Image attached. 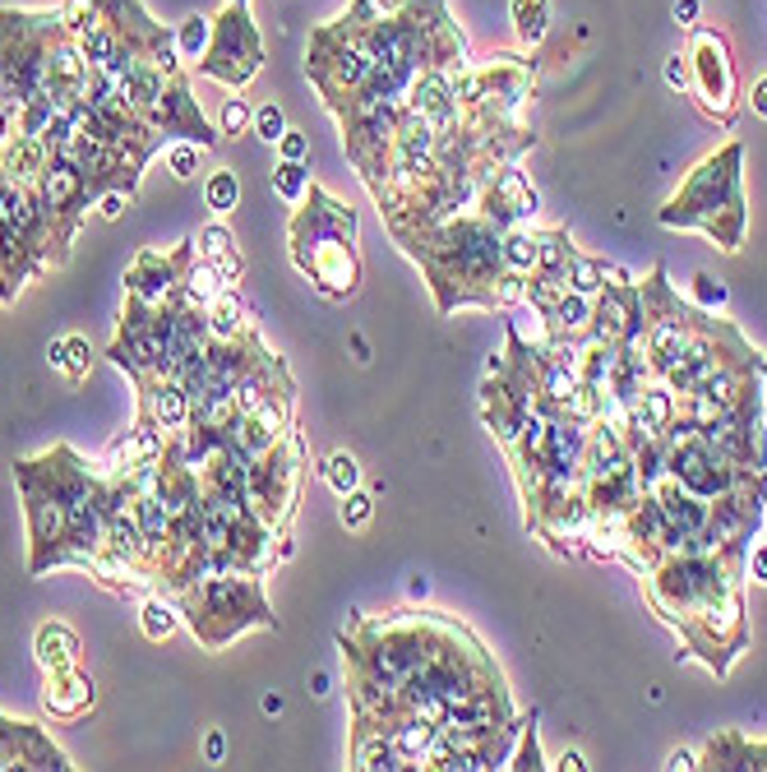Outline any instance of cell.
<instances>
[{
    "label": "cell",
    "mask_w": 767,
    "mask_h": 772,
    "mask_svg": "<svg viewBox=\"0 0 767 772\" xmlns=\"http://www.w3.org/2000/svg\"><path fill=\"white\" fill-rule=\"evenodd\" d=\"M47 361H51V371H61L65 379H84L88 375V365H93V347L88 338H79V334H65V338H51L47 347Z\"/></svg>",
    "instance_id": "7402d4cb"
},
{
    "label": "cell",
    "mask_w": 767,
    "mask_h": 772,
    "mask_svg": "<svg viewBox=\"0 0 767 772\" xmlns=\"http://www.w3.org/2000/svg\"><path fill=\"white\" fill-rule=\"evenodd\" d=\"M176 625H181V606L171 602V596H148L144 611H140V629H144V639L153 643H163L176 634Z\"/></svg>",
    "instance_id": "d4e9b609"
},
{
    "label": "cell",
    "mask_w": 767,
    "mask_h": 772,
    "mask_svg": "<svg viewBox=\"0 0 767 772\" xmlns=\"http://www.w3.org/2000/svg\"><path fill=\"white\" fill-rule=\"evenodd\" d=\"M744 148L726 144L712 158H703L690 181H684L661 208L666 227L680 231H703L707 241H717L726 255H735L744 245V227H750V208H744Z\"/></svg>",
    "instance_id": "3957f363"
},
{
    "label": "cell",
    "mask_w": 767,
    "mask_h": 772,
    "mask_svg": "<svg viewBox=\"0 0 767 772\" xmlns=\"http://www.w3.org/2000/svg\"><path fill=\"white\" fill-rule=\"evenodd\" d=\"M694 19H698V0H675V24L694 28Z\"/></svg>",
    "instance_id": "ee69618b"
},
{
    "label": "cell",
    "mask_w": 767,
    "mask_h": 772,
    "mask_svg": "<svg viewBox=\"0 0 767 772\" xmlns=\"http://www.w3.org/2000/svg\"><path fill=\"white\" fill-rule=\"evenodd\" d=\"M694 301L703 305V311H721V305H726V287L712 274H698L694 278Z\"/></svg>",
    "instance_id": "8d00e7d4"
},
{
    "label": "cell",
    "mask_w": 767,
    "mask_h": 772,
    "mask_svg": "<svg viewBox=\"0 0 767 772\" xmlns=\"http://www.w3.org/2000/svg\"><path fill=\"white\" fill-rule=\"evenodd\" d=\"M684 61H690V93H694V102L712 116L721 130H731L735 116H740V84H735V56H731L726 33L694 28Z\"/></svg>",
    "instance_id": "ba28073f"
},
{
    "label": "cell",
    "mask_w": 767,
    "mask_h": 772,
    "mask_svg": "<svg viewBox=\"0 0 767 772\" xmlns=\"http://www.w3.org/2000/svg\"><path fill=\"white\" fill-rule=\"evenodd\" d=\"M508 768H546L541 745H537V712L523 722V745H518V755H508Z\"/></svg>",
    "instance_id": "e575fe53"
},
{
    "label": "cell",
    "mask_w": 767,
    "mask_h": 772,
    "mask_svg": "<svg viewBox=\"0 0 767 772\" xmlns=\"http://www.w3.org/2000/svg\"><path fill=\"white\" fill-rule=\"evenodd\" d=\"M435 731L440 726H430L421 717H398V722H393L388 726V745H393V755H398V763L403 768H421L430 740H435Z\"/></svg>",
    "instance_id": "d6986e66"
},
{
    "label": "cell",
    "mask_w": 767,
    "mask_h": 772,
    "mask_svg": "<svg viewBox=\"0 0 767 772\" xmlns=\"http://www.w3.org/2000/svg\"><path fill=\"white\" fill-rule=\"evenodd\" d=\"M254 134H260L264 144H278L283 134H287V116L278 102H264L260 111H254Z\"/></svg>",
    "instance_id": "d6a6232c"
},
{
    "label": "cell",
    "mask_w": 767,
    "mask_h": 772,
    "mask_svg": "<svg viewBox=\"0 0 767 772\" xmlns=\"http://www.w3.org/2000/svg\"><path fill=\"white\" fill-rule=\"evenodd\" d=\"M51 158V148L43 140H33V134H10L5 144H0V177H10V181H37V171L47 167Z\"/></svg>",
    "instance_id": "ac0fdd59"
},
{
    "label": "cell",
    "mask_w": 767,
    "mask_h": 772,
    "mask_svg": "<svg viewBox=\"0 0 767 772\" xmlns=\"http://www.w3.org/2000/svg\"><path fill=\"white\" fill-rule=\"evenodd\" d=\"M508 19L523 47H541V37L550 33V0H508Z\"/></svg>",
    "instance_id": "603a6c76"
},
{
    "label": "cell",
    "mask_w": 767,
    "mask_h": 772,
    "mask_svg": "<svg viewBox=\"0 0 767 772\" xmlns=\"http://www.w3.org/2000/svg\"><path fill=\"white\" fill-rule=\"evenodd\" d=\"M666 84H671L675 93H690V61H684L680 51L666 61Z\"/></svg>",
    "instance_id": "ab89813d"
},
{
    "label": "cell",
    "mask_w": 767,
    "mask_h": 772,
    "mask_svg": "<svg viewBox=\"0 0 767 772\" xmlns=\"http://www.w3.org/2000/svg\"><path fill=\"white\" fill-rule=\"evenodd\" d=\"M14 477H19V491H24L28 542H33L28 569H33V574H47V569H56V555H61L65 532H70L65 495H61V486L51 481V472H47V462H43V458L19 462Z\"/></svg>",
    "instance_id": "52a82bcc"
},
{
    "label": "cell",
    "mask_w": 767,
    "mask_h": 772,
    "mask_svg": "<svg viewBox=\"0 0 767 772\" xmlns=\"http://www.w3.org/2000/svg\"><path fill=\"white\" fill-rule=\"evenodd\" d=\"M97 689H93V675L79 671V666H61V671H47V693H43V708L51 717H84L93 708Z\"/></svg>",
    "instance_id": "9a60e30c"
},
{
    "label": "cell",
    "mask_w": 767,
    "mask_h": 772,
    "mask_svg": "<svg viewBox=\"0 0 767 772\" xmlns=\"http://www.w3.org/2000/svg\"><path fill=\"white\" fill-rule=\"evenodd\" d=\"M504 268L532 278V268H537V227L518 222V227L504 231Z\"/></svg>",
    "instance_id": "cb8c5ba5"
},
{
    "label": "cell",
    "mask_w": 767,
    "mask_h": 772,
    "mask_svg": "<svg viewBox=\"0 0 767 772\" xmlns=\"http://www.w3.org/2000/svg\"><path fill=\"white\" fill-rule=\"evenodd\" d=\"M555 768H564V772H583L587 768V759L578 755V749H564V755H560V763Z\"/></svg>",
    "instance_id": "bcb514c9"
},
{
    "label": "cell",
    "mask_w": 767,
    "mask_h": 772,
    "mask_svg": "<svg viewBox=\"0 0 767 772\" xmlns=\"http://www.w3.org/2000/svg\"><path fill=\"white\" fill-rule=\"evenodd\" d=\"M250 125H254V111L245 107V98H227L223 116H218V134H231V140H236V134H245Z\"/></svg>",
    "instance_id": "836d02e7"
},
{
    "label": "cell",
    "mask_w": 767,
    "mask_h": 772,
    "mask_svg": "<svg viewBox=\"0 0 767 772\" xmlns=\"http://www.w3.org/2000/svg\"><path fill=\"white\" fill-rule=\"evenodd\" d=\"M194 250H200V260H223L227 250H236V237L223 222H208V227H200V237H194Z\"/></svg>",
    "instance_id": "1f68e13d"
},
{
    "label": "cell",
    "mask_w": 767,
    "mask_h": 772,
    "mask_svg": "<svg viewBox=\"0 0 767 772\" xmlns=\"http://www.w3.org/2000/svg\"><path fill=\"white\" fill-rule=\"evenodd\" d=\"M750 107H754V116H763V121H767V74H763V80H754V88H750Z\"/></svg>",
    "instance_id": "7bdbcfd3"
},
{
    "label": "cell",
    "mask_w": 767,
    "mask_h": 772,
    "mask_svg": "<svg viewBox=\"0 0 767 772\" xmlns=\"http://www.w3.org/2000/svg\"><path fill=\"white\" fill-rule=\"evenodd\" d=\"M227 5H250V0H227Z\"/></svg>",
    "instance_id": "816d5d0a"
},
{
    "label": "cell",
    "mask_w": 767,
    "mask_h": 772,
    "mask_svg": "<svg viewBox=\"0 0 767 772\" xmlns=\"http://www.w3.org/2000/svg\"><path fill=\"white\" fill-rule=\"evenodd\" d=\"M194 65H200L204 80H218L231 93L245 88L254 74H260L264 43H260V28H254V19H250V5H227L218 19H213V43Z\"/></svg>",
    "instance_id": "9c48e42d"
},
{
    "label": "cell",
    "mask_w": 767,
    "mask_h": 772,
    "mask_svg": "<svg viewBox=\"0 0 767 772\" xmlns=\"http://www.w3.org/2000/svg\"><path fill=\"white\" fill-rule=\"evenodd\" d=\"M301 462H305V439L301 431L291 426L283 444H273L268 454L254 458L250 468V486H245V499L250 509L264 518L273 532H287L291 528V514H297V499H301Z\"/></svg>",
    "instance_id": "8992f818"
},
{
    "label": "cell",
    "mask_w": 767,
    "mask_h": 772,
    "mask_svg": "<svg viewBox=\"0 0 767 772\" xmlns=\"http://www.w3.org/2000/svg\"><path fill=\"white\" fill-rule=\"evenodd\" d=\"M647 578V602L666 625L680 629V643L712 675H731L735 658L750 648L744 625V559L717 551H675L657 559Z\"/></svg>",
    "instance_id": "6da1fadb"
},
{
    "label": "cell",
    "mask_w": 767,
    "mask_h": 772,
    "mask_svg": "<svg viewBox=\"0 0 767 772\" xmlns=\"http://www.w3.org/2000/svg\"><path fill=\"white\" fill-rule=\"evenodd\" d=\"M10 768H56V772H65L74 763H70L65 749H56L33 722L0 717V772H10Z\"/></svg>",
    "instance_id": "5bb4252c"
},
{
    "label": "cell",
    "mask_w": 767,
    "mask_h": 772,
    "mask_svg": "<svg viewBox=\"0 0 767 772\" xmlns=\"http://www.w3.org/2000/svg\"><path fill=\"white\" fill-rule=\"evenodd\" d=\"M393 237L426 268L440 315H454L458 305H490L495 311V278L504 274V231L490 218L458 214L444 222L403 227Z\"/></svg>",
    "instance_id": "7a4b0ae2"
},
{
    "label": "cell",
    "mask_w": 767,
    "mask_h": 772,
    "mask_svg": "<svg viewBox=\"0 0 767 772\" xmlns=\"http://www.w3.org/2000/svg\"><path fill=\"white\" fill-rule=\"evenodd\" d=\"M564 287H568V292H583V297H597L606 287V260L574 255L568 268H564Z\"/></svg>",
    "instance_id": "484cf974"
},
{
    "label": "cell",
    "mask_w": 767,
    "mask_h": 772,
    "mask_svg": "<svg viewBox=\"0 0 767 772\" xmlns=\"http://www.w3.org/2000/svg\"><path fill=\"white\" fill-rule=\"evenodd\" d=\"M194 255H200V250H194V237L176 245L171 255H163V250H140V255H134V264L125 268V292L140 297V301L163 305V301L176 292V287L185 282Z\"/></svg>",
    "instance_id": "7c38bea8"
},
{
    "label": "cell",
    "mask_w": 767,
    "mask_h": 772,
    "mask_svg": "<svg viewBox=\"0 0 767 772\" xmlns=\"http://www.w3.org/2000/svg\"><path fill=\"white\" fill-rule=\"evenodd\" d=\"M541 208V200H537V190L527 185V177L514 167V162H500L490 177L481 181V195H477V214L481 218H490L500 231H508V227H518V222H527Z\"/></svg>",
    "instance_id": "4fadbf2b"
},
{
    "label": "cell",
    "mask_w": 767,
    "mask_h": 772,
    "mask_svg": "<svg viewBox=\"0 0 767 772\" xmlns=\"http://www.w3.org/2000/svg\"><path fill=\"white\" fill-rule=\"evenodd\" d=\"M698 768H712V772H767V745H750L735 731H721L703 745V763Z\"/></svg>",
    "instance_id": "2e32d148"
},
{
    "label": "cell",
    "mask_w": 767,
    "mask_h": 772,
    "mask_svg": "<svg viewBox=\"0 0 767 772\" xmlns=\"http://www.w3.org/2000/svg\"><path fill=\"white\" fill-rule=\"evenodd\" d=\"M236 200H241V181H236V171L218 167V171H213V177L204 181V204L223 218V214H231V208H236Z\"/></svg>",
    "instance_id": "83f0119b"
},
{
    "label": "cell",
    "mask_w": 767,
    "mask_h": 772,
    "mask_svg": "<svg viewBox=\"0 0 767 772\" xmlns=\"http://www.w3.org/2000/svg\"><path fill=\"white\" fill-rule=\"evenodd\" d=\"M324 481H328V491L333 495H347V491H357L361 486V462L357 458H351V454H333V458H324Z\"/></svg>",
    "instance_id": "f1b7e54d"
},
{
    "label": "cell",
    "mask_w": 767,
    "mask_h": 772,
    "mask_svg": "<svg viewBox=\"0 0 767 772\" xmlns=\"http://www.w3.org/2000/svg\"><path fill=\"white\" fill-rule=\"evenodd\" d=\"M666 768H671V772H680V768H698V759L690 755V749H675V755L666 759Z\"/></svg>",
    "instance_id": "7dc6e473"
},
{
    "label": "cell",
    "mask_w": 767,
    "mask_h": 772,
    "mask_svg": "<svg viewBox=\"0 0 767 772\" xmlns=\"http://www.w3.org/2000/svg\"><path fill=\"white\" fill-rule=\"evenodd\" d=\"M310 204L291 218V260L310 278V287L328 301H347L361 287V255H357V214L320 185L305 190Z\"/></svg>",
    "instance_id": "277c9868"
},
{
    "label": "cell",
    "mask_w": 767,
    "mask_h": 772,
    "mask_svg": "<svg viewBox=\"0 0 767 772\" xmlns=\"http://www.w3.org/2000/svg\"><path fill=\"white\" fill-rule=\"evenodd\" d=\"M370 514H375V499H370L361 486L343 495V528H365Z\"/></svg>",
    "instance_id": "d590c367"
},
{
    "label": "cell",
    "mask_w": 767,
    "mask_h": 772,
    "mask_svg": "<svg viewBox=\"0 0 767 772\" xmlns=\"http://www.w3.org/2000/svg\"><path fill=\"white\" fill-rule=\"evenodd\" d=\"M33 190H37V200H43V214H47L51 227H56V241H61V245L70 250L79 222H84V214L97 204V200H93V190H88V177L74 167L70 153L51 148V158H47L43 171H37Z\"/></svg>",
    "instance_id": "30bf717a"
},
{
    "label": "cell",
    "mask_w": 767,
    "mask_h": 772,
    "mask_svg": "<svg viewBox=\"0 0 767 772\" xmlns=\"http://www.w3.org/2000/svg\"><path fill=\"white\" fill-rule=\"evenodd\" d=\"M204 755H208V763H223V755H227V740H223V731H213V736L204 740Z\"/></svg>",
    "instance_id": "f6af8a7d"
},
{
    "label": "cell",
    "mask_w": 767,
    "mask_h": 772,
    "mask_svg": "<svg viewBox=\"0 0 767 772\" xmlns=\"http://www.w3.org/2000/svg\"><path fill=\"white\" fill-rule=\"evenodd\" d=\"M744 574H750L754 583H767V542L750 546V555H744Z\"/></svg>",
    "instance_id": "60d3db41"
},
{
    "label": "cell",
    "mask_w": 767,
    "mask_h": 772,
    "mask_svg": "<svg viewBox=\"0 0 767 772\" xmlns=\"http://www.w3.org/2000/svg\"><path fill=\"white\" fill-rule=\"evenodd\" d=\"M310 693H328V675H324V671L310 675Z\"/></svg>",
    "instance_id": "681fc988"
},
{
    "label": "cell",
    "mask_w": 767,
    "mask_h": 772,
    "mask_svg": "<svg viewBox=\"0 0 767 772\" xmlns=\"http://www.w3.org/2000/svg\"><path fill=\"white\" fill-rule=\"evenodd\" d=\"M758 375H763V379H767V357H763V365H758Z\"/></svg>",
    "instance_id": "f907efd6"
},
{
    "label": "cell",
    "mask_w": 767,
    "mask_h": 772,
    "mask_svg": "<svg viewBox=\"0 0 767 772\" xmlns=\"http://www.w3.org/2000/svg\"><path fill=\"white\" fill-rule=\"evenodd\" d=\"M264 712H268V717H278V712H283V693H264Z\"/></svg>",
    "instance_id": "c3c4849f"
},
{
    "label": "cell",
    "mask_w": 767,
    "mask_h": 772,
    "mask_svg": "<svg viewBox=\"0 0 767 772\" xmlns=\"http://www.w3.org/2000/svg\"><path fill=\"white\" fill-rule=\"evenodd\" d=\"M574 255H578V250H574V241H568V231L564 227H546V231H537V268H532V274L564 278V268H568Z\"/></svg>",
    "instance_id": "44dd1931"
},
{
    "label": "cell",
    "mask_w": 767,
    "mask_h": 772,
    "mask_svg": "<svg viewBox=\"0 0 767 772\" xmlns=\"http://www.w3.org/2000/svg\"><path fill=\"white\" fill-rule=\"evenodd\" d=\"M208 264H213V274H218L223 287H236V282H241V274H245V260L236 255V250H227L223 260H208Z\"/></svg>",
    "instance_id": "74e56055"
},
{
    "label": "cell",
    "mask_w": 767,
    "mask_h": 772,
    "mask_svg": "<svg viewBox=\"0 0 767 772\" xmlns=\"http://www.w3.org/2000/svg\"><path fill=\"white\" fill-rule=\"evenodd\" d=\"M208 148H200L194 140H176L167 144V167H171V177H181V181H194L200 177V158H204Z\"/></svg>",
    "instance_id": "4dcf8cb0"
},
{
    "label": "cell",
    "mask_w": 767,
    "mask_h": 772,
    "mask_svg": "<svg viewBox=\"0 0 767 772\" xmlns=\"http://www.w3.org/2000/svg\"><path fill=\"white\" fill-rule=\"evenodd\" d=\"M125 204H130V195H121V190H107V195L97 200V208H103V218H107V222L121 218V214H125Z\"/></svg>",
    "instance_id": "b9f144b4"
},
{
    "label": "cell",
    "mask_w": 767,
    "mask_h": 772,
    "mask_svg": "<svg viewBox=\"0 0 767 772\" xmlns=\"http://www.w3.org/2000/svg\"><path fill=\"white\" fill-rule=\"evenodd\" d=\"M33 652H37V662H43V671H61V666H79V639H74V629L65 625H43L37 629V639H33Z\"/></svg>",
    "instance_id": "ffe728a7"
},
{
    "label": "cell",
    "mask_w": 767,
    "mask_h": 772,
    "mask_svg": "<svg viewBox=\"0 0 767 772\" xmlns=\"http://www.w3.org/2000/svg\"><path fill=\"white\" fill-rule=\"evenodd\" d=\"M171 602L181 606L185 625L194 629V639H200L208 652H218L231 639H241L245 629L278 625V615H273L268 596H264V574H245V569L213 574V578H204V583L176 592Z\"/></svg>",
    "instance_id": "5b68a950"
},
{
    "label": "cell",
    "mask_w": 767,
    "mask_h": 772,
    "mask_svg": "<svg viewBox=\"0 0 767 772\" xmlns=\"http://www.w3.org/2000/svg\"><path fill=\"white\" fill-rule=\"evenodd\" d=\"M204 311H208V338L213 342H231V338H241V334L254 329V315H250V305H245V297L236 292V287H223Z\"/></svg>",
    "instance_id": "e0dca14e"
},
{
    "label": "cell",
    "mask_w": 767,
    "mask_h": 772,
    "mask_svg": "<svg viewBox=\"0 0 767 772\" xmlns=\"http://www.w3.org/2000/svg\"><path fill=\"white\" fill-rule=\"evenodd\" d=\"M213 43V19L204 14H190L181 19V28H176V51H181V61H200Z\"/></svg>",
    "instance_id": "4316f807"
},
{
    "label": "cell",
    "mask_w": 767,
    "mask_h": 772,
    "mask_svg": "<svg viewBox=\"0 0 767 772\" xmlns=\"http://www.w3.org/2000/svg\"><path fill=\"white\" fill-rule=\"evenodd\" d=\"M278 153H283L287 162H305V158H310V140H305L301 130H287L283 140H278Z\"/></svg>",
    "instance_id": "f35d334b"
},
{
    "label": "cell",
    "mask_w": 767,
    "mask_h": 772,
    "mask_svg": "<svg viewBox=\"0 0 767 772\" xmlns=\"http://www.w3.org/2000/svg\"><path fill=\"white\" fill-rule=\"evenodd\" d=\"M273 190H278V195L283 200H291V204H297V200H305V190H310V167L305 162H278V167H273Z\"/></svg>",
    "instance_id": "f546056e"
},
{
    "label": "cell",
    "mask_w": 767,
    "mask_h": 772,
    "mask_svg": "<svg viewBox=\"0 0 767 772\" xmlns=\"http://www.w3.org/2000/svg\"><path fill=\"white\" fill-rule=\"evenodd\" d=\"M643 334V292L638 282H606L597 301H592V319H587V334L592 342L606 347H628Z\"/></svg>",
    "instance_id": "8fae6325"
}]
</instances>
